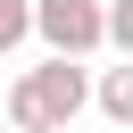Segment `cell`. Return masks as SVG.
Here are the masks:
<instances>
[{"label":"cell","instance_id":"obj_1","mask_svg":"<svg viewBox=\"0 0 133 133\" xmlns=\"http://www.w3.org/2000/svg\"><path fill=\"white\" fill-rule=\"evenodd\" d=\"M33 42H42V58L108 50V0H33Z\"/></svg>","mask_w":133,"mask_h":133},{"label":"cell","instance_id":"obj_6","mask_svg":"<svg viewBox=\"0 0 133 133\" xmlns=\"http://www.w3.org/2000/svg\"><path fill=\"white\" fill-rule=\"evenodd\" d=\"M0 133H17V125H0Z\"/></svg>","mask_w":133,"mask_h":133},{"label":"cell","instance_id":"obj_4","mask_svg":"<svg viewBox=\"0 0 133 133\" xmlns=\"http://www.w3.org/2000/svg\"><path fill=\"white\" fill-rule=\"evenodd\" d=\"M33 42V0H0V58H17Z\"/></svg>","mask_w":133,"mask_h":133},{"label":"cell","instance_id":"obj_3","mask_svg":"<svg viewBox=\"0 0 133 133\" xmlns=\"http://www.w3.org/2000/svg\"><path fill=\"white\" fill-rule=\"evenodd\" d=\"M91 108H100L108 125H133V58H125V66H100V75H91Z\"/></svg>","mask_w":133,"mask_h":133},{"label":"cell","instance_id":"obj_7","mask_svg":"<svg viewBox=\"0 0 133 133\" xmlns=\"http://www.w3.org/2000/svg\"><path fill=\"white\" fill-rule=\"evenodd\" d=\"M58 133H75V125H58Z\"/></svg>","mask_w":133,"mask_h":133},{"label":"cell","instance_id":"obj_2","mask_svg":"<svg viewBox=\"0 0 133 133\" xmlns=\"http://www.w3.org/2000/svg\"><path fill=\"white\" fill-rule=\"evenodd\" d=\"M25 83H33V100H42L50 133H58V125H75V116L91 108V66H83V58H42V66H25Z\"/></svg>","mask_w":133,"mask_h":133},{"label":"cell","instance_id":"obj_5","mask_svg":"<svg viewBox=\"0 0 133 133\" xmlns=\"http://www.w3.org/2000/svg\"><path fill=\"white\" fill-rule=\"evenodd\" d=\"M108 42L133 58V0H108Z\"/></svg>","mask_w":133,"mask_h":133}]
</instances>
